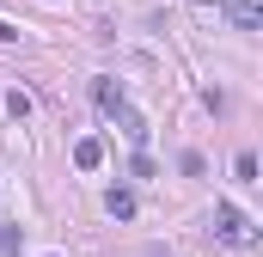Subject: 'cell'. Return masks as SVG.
Returning a JSON list of instances; mask_svg holds the SVG:
<instances>
[{
	"mask_svg": "<svg viewBox=\"0 0 263 257\" xmlns=\"http://www.w3.org/2000/svg\"><path fill=\"white\" fill-rule=\"evenodd\" d=\"M92 98H98V111H104V117H117V123H123V135H129L135 147H147V123H141V111L123 98V86H117V80H98V86H92Z\"/></svg>",
	"mask_w": 263,
	"mask_h": 257,
	"instance_id": "6da1fadb",
	"label": "cell"
},
{
	"mask_svg": "<svg viewBox=\"0 0 263 257\" xmlns=\"http://www.w3.org/2000/svg\"><path fill=\"white\" fill-rule=\"evenodd\" d=\"M214 233H220L227 245H257L251 214H245V208H233V202H214Z\"/></svg>",
	"mask_w": 263,
	"mask_h": 257,
	"instance_id": "7a4b0ae2",
	"label": "cell"
},
{
	"mask_svg": "<svg viewBox=\"0 0 263 257\" xmlns=\"http://www.w3.org/2000/svg\"><path fill=\"white\" fill-rule=\"evenodd\" d=\"M98 159H104V141H92V135H86V141H73V166H80V172H92Z\"/></svg>",
	"mask_w": 263,
	"mask_h": 257,
	"instance_id": "3957f363",
	"label": "cell"
},
{
	"mask_svg": "<svg viewBox=\"0 0 263 257\" xmlns=\"http://www.w3.org/2000/svg\"><path fill=\"white\" fill-rule=\"evenodd\" d=\"M233 19H239V31H257L263 25V0H233Z\"/></svg>",
	"mask_w": 263,
	"mask_h": 257,
	"instance_id": "277c9868",
	"label": "cell"
},
{
	"mask_svg": "<svg viewBox=\"0 0 263 257\" xmlns=\"http://www.w3.org/2000/svg\"><path fill=\"white\" fill-rule=\"evenodd\" d=\"M104 208H110L117 221H129V214H135V196H129V190H110V196H104Z\"/></svg>",
	"mask_w": 263,
	"mask_h": 257,
	"instance_id": "5b68a950",
	"label": "cell"
},
{
	"mask_svg": "<svg viewBox=\"0 0 263 257\" xmlns=\"http://www.w3.org/2000/svg\"><path fill=\"white\" fill-rule=\"evenodd\" d=\"M25 251V233L18 227H0V257H18Z\"/></svg>",
	"mask_w": 263,
	"mask_h": 257,
	"instance_id": "8992f818",
	"label": "cell"
},
{
	"mask_svg": "<svg viewBox=\"0 0 263 257\" xmlns=\"http://www.w3.org/2000/svg\"><path fill=\"white\" fill-rule=\"evenodd\" d=\"M0 37H18V25H6V19H0Z\"/></svg>",
	"mask_w": 263,
	"mask_h": 257,
	"instance_id": "52a82bcc",
	"label": "cell"
}]
</instances>
